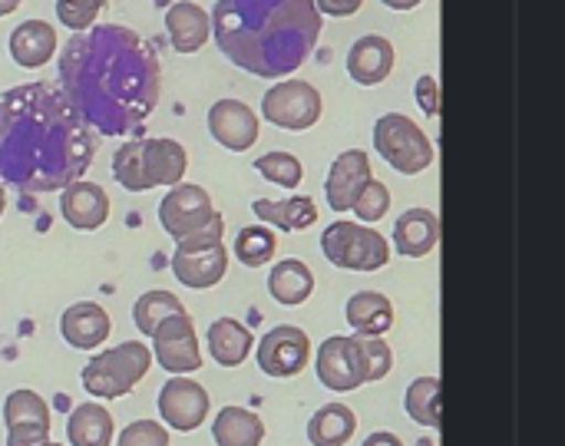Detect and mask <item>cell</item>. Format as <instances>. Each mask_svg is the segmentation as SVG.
<instances>
[{"label":"cell","instance_id":"16","mask_svg":"<svg viewBox=\"0 0 565 446\" xmlns=\"http://www.w3.org/2000/svg\"><path fill=\"white\" fill-rule=\"evenodd\" d=\"M228 272V252L225 245H202V248H179L172 252V275L185 285V288H212L225 278Z\"/></svg>","mask_w":565,"mask_h":446},{"label":"cell","instance_id":"21","mask_svg":"<svg viewBox=\"0 0 565 446\" xmlns=\"http://www.w3.org/2000/svg\"><path fill=\"white\" fill-rule=\"evenodd\" d=\"M10 56L23 70H40L56 56V30L46 20H23L10 30Z\"/></svg>","mask_w":565,"mask_h":446},{"label":"cell","instance_id":"34","mask_svg":"<svg viewBox=\"0 0 565 446\" xmlns=\"http://www.w3.org/2000/svg\"><path fill=\"white\" fill-rule=\"evenodd\" d=\"M113 176L126 192H149L146 172H142V136L122 142L113 156Z\"/></svg>","mask_w":565,"mask_h":446},{"label":"cell","instance_id":"15","mask_svg":"<svg viewBox=\"0 0 565 446\" xmlns=\"http://www.w3.org/2000/svg\"><path fill=\"white\" fill-rule=\"evenodd\" d=\"M371 159L367 152L361 149H348L341 152L334 162H331V172H328V182H324V192H328V205L334 212H348L354 209L358 195L364 192V185L371 182Z\"/></svg>","mask_w":565,"mask_h":446},{"label":"cell","instance_id":"26","mask_svg":"<svg viewBox=\"0 0 565 446\" xmlns=\"http://www.w3.org/2000/svg\"><path fill=\"white\" fill-rule=\"evenodd\" d=\"M113 434H116L113 414L103 404H93V401L79 404L66 421L70 446H109Z\"/></svg>","mask_w":565,"mask_h":446},{"label":"cell","instance_id":"3","mask_svg":"<svg viewBox=\"0 0 565 446\" xmlns=\"http://www.w3.org/2000/svg\"><path fill=\"white\" fill-rule=\"evenodd\" d=\"M212 36L238 70L278 79L315 53L321 10L315 0H215Z\"/></svg>","mask_w":565,"mask_h":446},{"label":"cell","instance_id":"7","mask_svg":"<svg viewBox=\"0 0 565 446\" xmlns=\"http://www.w3.org/2000/svg\"><path fill=\"white\" fill-rule=\"evenodd\" d=\"M262 116L281 129H295V132L311 129L321 119V93L301 79L275 83L262 96Z\"/></svg>","mask_w":565,"mask_h":446},{"label":"cell","instance_id":"39","mask_svg":"<svg viewBox=\"0 0 565 446\" xmlns=\"http://www.w3.org/2000/svg\"><path fill=\"white\" fill-rule=\"evenodd\" d=\"M417 103H420V109L427 113V116H440V83H437V76H420L417 79Z\"/></svg>","mask_w":565,"mask_h":446},{"label":"cell","instance_id":"23","mask_svg":"<svg viewBox=\"0 0 565 446\" xmlns=\"http://www.w3.org/2000/svg\"><path fill=\"white\" fill-rule=\"evenodd\" d=\"M394 245L404 258H424L440 245V219L430 209H411L394 225Z\"/></svg>","mask_w":565,"mask_h":446},{"label":"cell","instance_id":"19","mask_svg":"<svg viewBox=\"0 0 565 446\" xmlns=\"http://www.w3.org/2000/svg\"><path fill=\"white\" fill-rule=\"evenodd\" d=\"M185 169H189V152L182 149V142H175L169 136H146L142 139V172H146L149 189L179 185Z\"/></svg>","mask_w":565,"mask_h":446},{"label":"cell","instance_id":"43","mask_svg":"<svg viewBox=\"0 0 565 446\" xmlns=\"http://www.w3.org/2000/svg\"><path fill=\"white\" fill-rule=\"evenodd\" d=\"M20 3H23V0H0V17H10Z\"/></svg>","mask_w":565,"mask_h":446},{"label":"cell","instance_id":"44","mask_svg":"<svg viewBox=\"0 0 565 446\" xmlns=\"http://www.w3.org/2000/svg\"><path fill=\"white\" fill-rule=\"evenodd\" d=\"M3 209H7V189H3V182H0V219H3Z\"/></svg>","mask_w":565,"mask_h":446},{"label":"cell","instance_id":"2","mask_svg":"<svg viewBox=\"0 0 565 446\" xmlns=\"http://www.w3.org/2000/svg\"><path fill=\"white\" fill-rule=\"evenodd\" d=\"M96 139L60 83L0 93V182L26 195L63 192L93 166Z\"/></svg>","mask_w":565,"mask_h":446},{"label":"cell","instance_id":"35","mask_svg":"<svg viewBox=\"0 0 565 446\" xmlns=\"http://www.w3.org/2000/svg\"><path fill=\"white\" fill-rule=\"evenodd\" d=\"M255 169H258L268 182H275V185H281V189H298L301 179H305V169H301V162H298L291 152H265V156L255 162Z\"/></svg>","mask_w":565,"mask_h":446},{"label":"cell","instance_id":"9","mask_svg":"<svg viewBox=\"0 0 565 446\" xmlns=\"http://www.w3.org/2000/svg\"><path fill=\"white\" fill-rule=\"evenodd\" d=\"M152 358L166 374H192L202 368V351L189 311L166 318L152 334Z\"/></svg>","mask_w":565,"mask_h":446},{"label":"cell","instance_id":"14","mask_svg":"<svg viewBox=\"0 0 565 446\" xmlns=\"http://www.w3.org/2000/svg\"><path fill=\"white\" fill-rule=\"evenodd\" d=\"M209 132L232 152H245L258 142V116L242 99H218L209 109Z\"/></svg>","mask_w":565,"mask_h":446},{"label":"cell","instance_id":"10","mask_svg":"<svg viewBox=\"0 0 565 446\" xmlns=\"http://www.w3.org/2000/svg\"><path fill=\"white\" fill-rule=\"evenodd\" d=\"M215 209H212V199L202 185H192V182H179L166 192V199L159 202V225L179 242L199 229H205L212 222Z\"/></svg>","mask_w":565,"mask_h":446},{"label":"cell","instance_id":"13","mask_svg":"<svg viewBox=\"0 0 565 446\" xmlns=\"http://www.w3.org/2000/svg\"><path fill=\"white\" fill-rule=\"evenodd\" d=\"M7 446H40L50 440V407L36 391H13L3 401Z\"/></svg>","mask_w":565,"mask_h":446},{"label":"cell","instance_id":"31","mask_svg":"<svg viewBox=\"0 0 565 446\" xmlns=\"http://www.w3.org/2000/svg\"><path fill=\"white\" fill-rule=\"evenodd\" d=\"M440 394H444V381L440 378H417L407 387L404 407L407 414L430 431H440Z\"/></svg>","mask_w":565,"mask_h":446},{"label":"cell","instance_id":"24","mask_svg":"<svg viewBox=\"0 0 565 446\" xmlns=\"http://www.w3.org/2000/svg\"><path fill=\"white\" fill-rule=\"evenodd\" d=\"M252 348H255V338L242 321H235V318L212 321V328H209V354H212L215 364L238 368V364H245Z\"/></svg>","mask_w":565,"mask_h":446},{"label":"cell","instance_id":"25","mask_svg":"<svg viewBox=\"0 0 565 446\" xmlns=\"http://www.w3.org/2000/svg\"><path fill=\"white\" fill-rule=\"evenodd\" d=\"M252 212L265 222V225H275L281 232H301V229H311L318 222V205L315 199L308 195H295V199H285V202H271V199H255Z\"/></svg>","mask_w":565,"mask_h":446},{"label":"cell","instance_id":"33","mask_svg":"<svg viewBox=\"0 0 565 446\" xmlns=\"http://www.w3.org/2000/svg\"><path fill=\"white\" fill-rule=\"evenodd\" d=\"M275 248H278V238L271 229L265 225H248L238 232L235 238V258L245 265V268H262L275 258Z\"/></svg>","mask_w":565,"mask_h":446},{"label":"cell","instance_id":"8","mask_svg":"<svg viewBox=\"0 0 565 446\" xmlns=\"http://www.w3.org/2000/svg\"><path fill=\"white\" fill-rule=\"evenodd\" d=\"M318 378L328 391H338V394H348V391H358L361 384H367L371 371H367V358L361 348V334L358 338H344V334L328 338L318 348Z\"/></svg>","mask_w":565,"mask_h":446},{"label":"cell","instance_id":"5","mask_svg":"<svg viewBox=\"0 0 565 446\" xmlns=\"http://www.w3.org/2000/svg\"><path fill=\"white\" fill-rule=\"evenodd\" d=\"M321 252L334 268L344 272H377L391 258V245L381 232L354 222H334L321 235Z\"/></svg>","mask_w":565,"mask_h":446},{"label":"cell","instance_id":"45","mask_svg":"<svg viewBox=\"0 0 565 446\" xmlns=\"http://www.w3.org/2000/svg\"><path fill=\"white\" fill-rule=\"evenodd\" d=\"M40 446H63V444H50V440H46V444H40Z\"/></svg>","mask_w":565,"mask_h":446},{"label":"cell","instance_id":"28","mask_svg":"<svg viewBox=\"0 0 565 446\" xmlns=\"http://www.w3.org/2000/svg\"><path fill=\"white\" fill-rule=\"evenodd\" d=\"M268 291H271V298H275L278 305H288V308L305 305V301L311 298V291H315V275H311V268H308L305 262L285 258V262H278V265L271 268V275H268Z\"/></svg>","mask_w":565,"mask_h":446},{"label":"cell","instance_id":"18","mask_svg":"<svg viewBox=\"0 0 565 446\" xmlns=\"http://www.w3.org/2000/svg\"><path fill=\"white\" fill-rule=\"evenodd\" d=\"M109 331H113V321L103 311V305H96V301H76L60 318V334L76 351H96V348H103L106 338H109Z\"/></svg>","mask_w":565,"mask_h":446},{"label":"cell","instance_id":"20","mask_svg":"<svg viewBox=\"0 0 565 446\" xmlns=\"http://www.w3.org/2000/svg\"><path fill=\"white\" fill-rule=\"evenodd\" d=\"M166 30H169L175 53H195L212 36V17L205 7H199L192 0H175L166 10Z\"/></svg>","mask_w":565,"mask_h":446},{"label":"cell","instance_id":"1","mask_svg":"<svg viewBox=\"0 0 565 446\" xmlns=\"http://www.w3.org/2000/svg\"><path fill=\"white\" fill-rule=\"evenodd\" d=\"M56 79L86 126L103 136L139 132L162 96L156 46L122 23L73 33L56 60Z\"/></svg>","mask_w":565,"mask_h":446},{"label":"cell","instance_id":"30","mask_svg":"<svg viewBox=\"0 0 565 446\" xmlns=\"http://www.w3.org/2000/svg\"><path fill=\"white\" fill-rule=\"evenodd\" d=\"M358 417L344 404H328L308 421V440L315 446H344L354 437Z\"/></svg>","mask_w":565,"mask_h":446},{"label":"cell","instance_id":"27","mask_svg":"<svg viewBox=\"0 0 565 446\" xmlns=\"http://www.w3.org/2000/svg\"><path fill=\"white\" fill-rule=\"evenodd\" d=\"M348 315V325L358 331V334H374V338H384L394 325V305L387 301V295L381 291H361L348 301L344 308Z\"/></svg>","mask_w":565,"mask_h":446},{"label":"cell","instance_id":"17","mask_svg":"<svg viewBox=\"0 0 565 446\" xmlns=\"http://www.w3.org/2000/svg\"><path fill=\"white\" fill-rule=\"evenodd\" d=\"M60 212H63V219H66L70 229H76V232H96L109 219V195H106L103 185L76 179L73 185L63 189Z\"/></svg>","mask_w":565,"mask_h":446},{"label":"cell","instance_id":"42","mask_svg":"<svg viewBox=\"0 0 565 446\" xmlns=\"http://www.w3.org/2000/svg\"><path fill=\"white\" fill-rule=\"evenodd\" d=\"M381 3H387L391 10H414V7L424 3V0H381Z\"/></svg>","mask_w":565,"mask_h":446},{"label":"cell","instance_id":"36","mask_svg":"<svg viewBox=\"0 0 565 446\" xmlns=\"http://www.w3.org/2000/svg\"><path fill=\"white\" fill-rule=\"evenodd\" d=\"M106 3L109 0H56V20L66 30L79 33V30H89L96 23V17L103 13Z\"/></svg>","mask_w":565,"mask_h":446},{"label":"cell","instance_id":"4","mask_svg":"<svg viewBox=\"0 0 565 446\" xmlns=\"http://www.w3.org/2000/svg\"><path fill=\"white\" fill-rule=\"evenodd\" d=\"M152 368V348L142 341H126L119 348H106L93 354L83 368V391L96 401L126 397Z\"/></svg>","mask_w":565,"mask_h":446},{"label":"cell","instance_id":"6","mask_svg":"<svg viewBox=\"0 0 565 446\" xmlns=\"http://www.w3.org/2000/svg\"><path fill=\"white\" fill-rule=\"evenodd\" d=\"M374 146L404 176H417V172H424L434 162V142L404 113H387V116L377 119V126H374Z\"/></svg>","mask_w":565,"mask_h":446},{"label":"cell","instance_id":"41","mask_svg":"<svg viewBox=\"0 0 565 446\" xmlns=\"http://www.w3.org/2000/svg\"><path fill=\"white\" fill-rule=\"evenodd\" d=\"M361 446H404V444H401V437H394V434L381 431V434H371V437H367Z\"/></svg>","mask_w":565,"mask_h":446},{"label":"cell","instance_id":"37","mask_svg":"<svg viewBox=\"0 0 565 446\" xmlns=\"http://www.w3.org/2000/svg\"><path fill=\"white\" fill-rule=\"evenodd\" d=\"M387 209H391V189L384 182L371 179L364 185V192L358 195V202H354V215L361 222H381L387 215Z\"/></svg>","mask_w":565,"mask_h":446},{"label":"cell","instance_id":"12","mask_svg":"<svg viewBox=\"0 0 565 446\" xmlns=\"http://www.w3.org/2000/svg\"><path fill=\"white\" fill-rule=\"evenodd\" d=\"M255 354H258L262 374H268V378H295V374L305 371V364L311 358V341H308V334L301 328L278 325L262 338Z\"/></svg>","mask_w":565,"mask_h":446},{"label":"cell","instance_id":"11","mask_svg":"<svg viewBox=\"0 0 565 446\" xmlns=\"http://www.w3.org/2000/svg\"><path fill=\"white\" fill-rule=\"evenodd\" d=\"M209 391L192 381V378H169L159 391V414L166 421V427L179 431V434H192L205 424L209 417Z\"/></svg>","mask_w":565,"mask_h":446},{"label":"cell","instance_id":"38","mask_svg":"<svg viewBox=\"0 0 565 446\" xmlns=\"http://www.w3.org/2000/svg\"><path fill=\"white\" fill-rule=\"evenodd\" d=\"M116 446H169V431L156 421H136L119 434Z\"/></svg>","mask_w":565,"mask_h":446},{"label":"cell","instance_id":"22","mask_svg":"<svg viewBox=\"0 0 565 446\" xmlns=\"http://www.w3.org/2000/svg\"><path fill=\"white\" fill-rule=\"evenodd\" d=\"M394 70V46L387 36H377V33H367L361 36L351 53H348V73L354 76V83L361 86H377L391 76Z\"/></svg>","mask_w":565,"mask_h":446},{"label":"cell","instance_id":"29","mask_svg":"<svg viewBox=\"0 0 565 446\" xmlns=\"http://www.w3.org/2000/svg\"><path fill=\"white\" fill-rule=\"evenodd\" d=\"M212 437L218 446H262L265 440V424L258 414L245 407H225L218 411L212 424Z\"/></svg>","mask_w":565,"mask_h":446},{"label":"cell","instance_id":"40","mask_svg":"<svg viewBox=\"0 0 565 446\" xmlns=\"http://www.w3.org/2000/svg\"><path fill=\"white\" fill-rule=\"evenodd\" d=\"M315 3H318V10H324L328 17H351V13L361 10L364 0H315Z\"/></svg>","mask_w":565,"mask_h":446},{"label":"cell","instance_id":"32","mask_svg":"<svg viewBox=\"0 0 565 446\" xmlns=\"http://www.w3.org/2000/svg\"><path fill=\"white\" fill-rule=\"evenodd\" d=\"M179 311H185V308H182V301H179L172 291H146V295L136 301V308H132V321H136V328H139L146 338H152L156 328H159L166 318L179 315Z\"/></svg>","mask_w":565,"mask_h":446}]
</instances>
